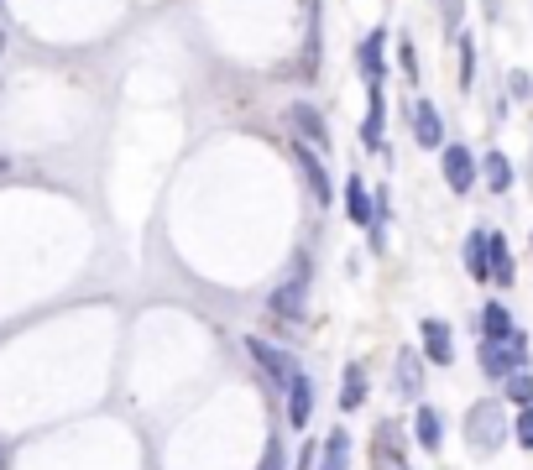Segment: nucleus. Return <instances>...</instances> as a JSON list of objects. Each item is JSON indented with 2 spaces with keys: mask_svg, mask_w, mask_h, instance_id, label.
I'll list each match as a JSON object with an SVG mask.
<instances>
[{
  "mask_svg": "<svg viewBox=\"0 0 533 470\" xmlns=\"http://www.w3.org/2000/svg\"><path fill=\"white\" fill-rule=\"evenodd\" d=\"M507 434H513V429H507L502 397H481V403H471V413H466V444H471L476 455H497Z\"/></svg>",
  "mask_w": 533,
  "mask_h": 470,
  "instance_id": "obj_1",
  "label": "nucleus"
},
{
  "mask_svg": "<svg viewBox=\"0 0 533 470\" xmlns=\"http://www.w3.org/2000/svg\"><path fill=\"white\" fill-rule=\"evenodd\" d=\"M528 366V335L523 329H513L507 340H481V371L492 376V382H502V376H513Z\"/></svg>",
  "mask_w": 533,
  "mask_h": 470,
  "instance_id": "obj_2",
  "label": "nucleus"
},
{
  "mask_svg": "<svg viewBox=\"0 0 533 470\" xmlns=\"http://www.w3.org/2000/svg\"><path fill=\"white\" fill-rule=\"evenodd\" d=\"M246 356L262 366V376L277 387V392H288L293 387V376H298V361H293V350H283V345H272V340H262V335H251L246 340Z\"/></svg>",
  "mask_w": 533,
  "mask_h": 470,
  "instance_id": "obj_3",
  "label": "nucleus"
},
{
  "mask_svg": "<svg viewBox=\"0 0 533 470\" xmlns=\"http://www.w3.org/2000/svg\"><path fill=\"white\" fill-rule=\"evenodd\" d=\"M408 434H403V423L398 418H382L377 423V434H372V465L377 470H408Z\"/></svg>",
  "mask_w": 533,
  "mask_h": 470,
  "instance_id": "obj_4",
  "label": "nucleus"
},
{
  "mask_svg": "<svg viewBox=\"0 0 533 470\" xmlns=\"http://www.w3.org/2000/svg\"><path fill=\"white\" fill-rule=\"evenodd\" d=\"M288 126H293V141H298V147H309L314 157L335 147V141H330V126H324V115H319L314 105H288Z\"/></svg>",
  "mask_w": 533,
  "mask_h": 470,
  "instance_id": "obj_5",
  "label": "nucleus"
},
{
  "mask_svg": "<svg viewBox=\"0 0 533 470\" xmlns=\"http://www.w3.org/2000/svg\"><path fill=\"white\" fill-rule=\"evenodd\" d=\"M304 303H309V262H298V272L272 293V314L277 319H298V314H304Z\"/></svg>",
  "mask_w": 533,
  "mask_h": 470,
  "instance_id": "obj_6",
  "label": "nucleus"
},
{
  "mask_svg": "<svg viewBox=\"0 0 533 470\" xmlns=\"http://www.w3.org/2000/svg\"><path fill=\"white\" fill-rule=\"evenodd\" d=\"M392 387H398L403 403H419V392H424V356L419 350H398V361H392Z\"/></svg>",
  "mask_w": 533,
  "mask_h": 470,
  "instance_id": "obj_7",
  "label": "nucleus"
},
{
  "mask_svg": "<svg viewBox=\"0 0 533 470\" xmlns=\"http://www.w3.org/2000/svg\"><path fill=\"white\" fill-rule=\"evenodd\" d=\"M408 121H413V136H419V147H445V121H439L434 100H408Z\"/></svg>",
  "mask_w": 533,
  "mask_h": 470,
  "instance_id": "obj_8",
  "label": "nucleus"
},
{
  "mask_svg": "<svg viewBox=\"0 0 533 470\" xmlns=\"http://www.w3.org/2000/svg\"><path fill=\"white\" fill-rule=\"evenodd\" d=\"M293 168L309 178V194H314L319 204H335V183H330V173H324V168H319V157H314L309 147H298V141H293Z\"/></svg>",
  "mask_w": 533,
  "mask_h": 470,
  "instance_id": "obj_9",
  "label": "nucleus"
},
{
  "mask_svg": "<svg viewBox=\"0 0 533 470\" xmlns=\"http://www.w3.org/2000/svg\"><path fill=\"white\" fill-rule=\"evenodd\" d=\"M419 335H424V361H434V366H450L455 361V335H450L445 319H424Z\"/></svg>",
  "mask_w": 533,
  "mask_h": 470,
  "instance_id": "obj_10",
  "label": "nucleus"
},
{
  "mask_svg": "<svg viewBox=\"0 0 533 470\" xmlns=\"http://www.w3.org/2000/svg\"><path fill=\"white\" fill-rule=\"evenodd\" d=\"M439 162H445V183L455 188V194H471V188H476V157L455 141V147H445Z\"/></svg>",
  "mask_w": 533,
  "mask_h": 470,
  "instance_id": "obj_11",
  "label": "nucleus"
},
{
  "mask_svg": "<svg viewBox=\"0 0 533 470\" xmlns=\"http://www.w3.org/2000/svg\"><path fill=\"white\" fill-rule=\"evenodd\" d=\"M413 439H419V450L439 455V444H445V418H439V408L419 403V413H413Z\"/></svg>",
  "mask_w": 533,
  "mask_h": 470,
  "instance_id": "obj_12",
  "label": "nucleus"
},
{
  "mask_svg": "<svg viewBox=\"0 0 533 470\" xmlns=\"http://www.w3.org/2000/svg\"><path fill=\"white\" fill-rule=\"evenodd\" d=\"M345 215L356 225H366L377 235V220H372V194H366V178H345Z\"/></svg>",
  "mask_w": 533,
  "mask_h": 470,
  "instance_id": "obj_13",
  "label": "nucleus"
},
{
  "mask_svg": "<svg viewBox=\"0 0 533 470\" xmlns=\"http://www.w3.org/2000/svg\"><path fill=\"white\" fill-rule=\"evenodd\" d=\"M309 413H314V382H309L304 371H298L293 387H288V423H293V429H304Z\"/></svg>",
  "mask_w": 533,
  "mask_h": 470,
  "instance_id": "obj_14",
  "label": "nucleus"
},
{
  "mask_svg": "<svg viewBox=\"0 0 533 470\" xmlns=\"http://www.w3.org/2000/svg\"><path fill=\"white\" fill-rule=\"evenodd\" d=\"M314 470H351V434L335 429V434H324L319 444V465Z\"/></svg>",
  "mask_w": 533,
  "mask_h": 470,
  "instance_id": "obj_15",
  "label": "nucleus"
},
{
  "mask_svg": "<svg viewBox=\"0 0 533 470\" xmlns=\"http://www.w3.org/2000/svg\"><path fill=\"white\" fill-rule=\"evenodd\" d=\"M340 408L345 413L366 408V366L361 361H351V366H345V376H340Z\"/></svg>",
  "mask_w": 533,
  "mask_h": 470,
  "instance_id": "obj_16",
  "label": "nucleus"
},
{
  "mask_svg": "<svg viewBox=\"0 0 533 470\" xmlns=\"http://www.w3.org/2000/svg\"><path fill=\"white\" fill-rule=\"evenodd\" d=\"M382 121H387V100H382V84H372V110H366V121H361V147L366 152L382 147Z\"/></svg>",
  "mask_w": 533,
  "mask_h": 470,
  "instance_id": "obj_17",
  "label": "nucleus"
},
{
  "mask_svg": "<svg viewBox=\"0 0 533 470\" xmlns=\"http://www.w3.org/2000/svg\"><path fill=\"white\" fill-rule=\"evenodd\" d=\"M486 262H492V282H502V288H513V251H507L502 235H486Z\"/></svg>",
  "mask_w": 533,
  "mask_h": 470,
  "instance_id": "obj_18",
  "label": "nucleus"
},
{
  "mask_svg": "<svg viewBox=\"0 0 533 470\" xmlns=\"http://www.w3.org/2000/svg\"><path fill=\"white\" fill-rule=\"evenodd\" d=\"M298 74H304V79L319 74V0H309V32H304V58H298Z\"/></svg>",
  "mask_w": 533,
  "mask_h": 470,
  "instance_id": "obj_19",
  "label": "nucleus"
},
{
  "mask_svg": "<svg viewBox=\"0 0 533 470\" xmlns=\"http://www.w3.org/2000/svg\"><path fill=\"white\" fill-rule=\"evenodd\" d=\"M466 272L476 282H492V262H486V230H471L466 235Z\"/></svg>",
  "mask_w": 533,
  "mask_h": 470,
  "instance_id": "obj_20",
  "label": "nucleus"
},
{
  "mask_svg": "<svg viewBox=\"0 0 533 470\" xmlns=\"http://www.w3.org/2000/svg\"><path fill=\"white\" fill-rule=\"evenodd\" d=\"M481 173H486V188H492V194H507V188H513V162H507L502 152H486Z\"/></svg>",
  "mask_w": 533,
  "mask_h": 470,
  "instance_id": "obj_21",
  "label": "nucleus"
},
{
  "mask_svg": "<svg viewBox=\"0 0 533 470\" xmlns=\"http://www.w3.org/2000/svg\"><path fill=\"white\" fill-rule=\"evenodd\" d=\"M513 335V314L502 309V303H486L481 309V340H507Z\"/></svg>",
  "mask_w": 533,
  "mask_h": 470,
  "instance_id": "obj_22",
  "label": "nucleus"
},
{
  "mask_svg": "<svg viewBox=\"0 0 533 470\" xmlns=\"http://www.w3.org/2000/svg\"><path fill=\"white\" fill-rule=\"evenodd\" d=\"M361 74H366V84H382V27L361 42Z\"/></svg>",
  "mask_w": 533,
  "mask_h": 470,
  "instance_id": "obj_23",
  "label": "nucleus"
},
{
  "mask_svg": "<svg viewBox=\"0 0 533 470\" xmlns=\"http://www.w3.org/2000/svg\"><path fill=\"white\" fill-rule=\"evenodd\" d=\"M502 403L533 408V376H528V371H513V376H502Z\"/></svg>",
  "mask_w": 533,
  "mask_h": 470,
  "instance_id": "obj_24",
  "label": "nucleus"
},
{
  "mask_svg": "<svg viewBox=\"0 0 533 470\" xmlns=\"http://www.w3.org/2000/svg\"><path fill=\"white\" fill-rule=\"evenodd\" d=\"M471 79H476V47L471 37H460V89H471Z\"/></svg>",
  "mask_w": 533,
  "mask_h": 470,
  "instance_id": "obj_25",
  "label": "nucleus"
},
{
  "mask_svg": "<svg viewBox=\"0 0 533 470\" xmlns=\"http://www.w3.org/2000/svg\"><path fill=\"white\" fill-rule=\"evenodd\" d=\"M439 11H445V32L460 37V16H466V0H439Z\"/></svg>",
  "mask_w": 533,
  "mask_h": 470,
  "instance_id": "obj_26",
  "label": "nucleus"
},
{
  "mask_svg": "<svg viewBox=\"0 0 533 470\" xmlns=\"http://www.w3.org/2000/svg\"><path fill=\"white\" fill-rule=\"evenodd\" d=\"M257 470H283V439H267V444H262Z\"/></svg>",
  "mask_w": 533,
  "mask_h": 470,
  "instance_id": "obj_27",
  "label": "nucleus"
},
{
  "mask_svg": "<svg viewBox=\"0 0 533 470\" xmlns=\"http://www.w3.org/2000/svg\"><path fill=\"white\" fill-rule=\"evenodd\" d=\"M513 439L523 444V450H533V408H523V413H518V423H513Z\"/></svg>",
  "mask_w": 533,
  "mask_h": 470,
  "instance_id": "obj_28",
  "label": "nucleus"
},
{
  "mask_svg": "<svg viewBox=\"0 0 533 470\" xmlns=\"http://www.w3.org/2000/svg\"><path fill=\"white\" fill-rule=\"evenodd\" d=\"M398 58H403V74H408V79H419V47H413L408 37H403V47H398Z\"/></svg>",
  "mask_w": 533,
  "mask_h": 470,
  "instance_id": "obj_29",
  "label": "nucleus"
},
{
  "mask_svg": "<svg viewBox=\"0 0 533 470\" xmlns=\"http://www.w3.org/2000/svg\"><path fill=\"white\" fill-rule=\"evenodd\" d=\"M507 84H513V94H518V100H528V94H533V79H528V74H513Z\"/></svg>",
  "mask_w": 533,
  "mask_h": 470,
  "instance_id": "obj_30",
  "label": "nucleus"
},
{
  "mask_svg": "<svg viewBox=\"0 0 533 470\" xmlns=\"http://www.w3.org/2000/svg\"><path fill=\"white\" fill-rule=\"evenodd\" d=\"M319 465V450H314V444H309V450L304 455H298V470H314Z\"/></svg>",
  "mask_w": 533,
  "mask_h": 470,
  "instance_id": "obj_31",
  "label": "nucleus"
},
{
  "mask_svg": "<svg viewBox=\"0 0 533 470\" xmlns=\"http://www.w3.org/2000/svg\"><path fill=\"white\" fill-rule=\"evenodd\" d=\"M0 53H6V32H0Z\"/></svg>",
  "mask_w": 533,
  "mask_h": 470,
  "instance_id": "obj_32",
  "label": "nucleus"
},
{
  "mask_svg": "<svg viewBox=\"0 0 533 470\" xmlns=\"http://www.w3.org/2000/svg\"><path fill=\"white\" fill-rule=\"evenodd\" d=\"M0 178H6V157H0Z\"/></svg>",
  "mask_w": 533,
  "mask_h": 470,
  "instance_id": "obj_33",
  "label": "nucleus"
},
{
  "mask_svg": "<svg viewBox=\"0 0 533 470\" xmlns=\"http://www.w3.org/2000/svg\"><path fill=\"white\" fill-rule=\"evenodd\" d=\"M0 470H6V450H0Z\"/></svg>",
  "mask_w": 533,
  "mask_h": 470,
  "instance_id": "obj_34",
  "label": "nucleus"
}]
</instances>
